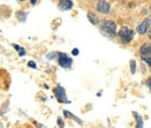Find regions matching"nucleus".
<instances>
[{
  "label": "nucleus",
  "instance_id": "obj_1",
  "mask_svg": "<svg viewBox=\"0 0 151 128\" xmlns=\"http://www.w3.org/2000/svg\"><path fill=\"white\" fill-rule=\"evenodd\" d=\"M100 30H101L102 34H104L105 36L113 38L117 33L116 23L112 20H105L100 25Z\"/></svg>",
  "mask_w": 151,
  "mask_h": 128
},
{
  "label": "nucleus",
  "instance_id": "obj_2",
  "mask_svg": "<svg viewBox=\"0 0 151 128\" xmlns=\"http://www.w3.org/2000/svg\"><path fill=\"white\" fill-rule=\"evenodd\" d=\"M119 35H120L121 40H122L124 43H127L129 41L132 40L133 36H134V31L129 29L128 27H122L120 33H119Z\"/></svg>",
  "mask_w": 151,
  "mask_h": 128
},
{
  "label": "nucleus",
  "instance_id": "obj_3",
  "mask_svg": "<svg viewBox=\"0 0 151 128\" xmlns=\"http://www.w3.org/2000/svg\"><path fill=\"white\" fill-rule=\"evenodd\" d=\"M58 64L62 68H70L73 64V60L65 54H60L58 56Z\"/></svg>",
  "mask_w": 151,
  "mask_h": 128
},
{
  "label": "nucleus",
  "instance_id": "obj_4",
  "mask_svg": "<svg viewBox=\"0 0 151 128\" xmlns=\"http://www.w3.org/2000/svg\"><path fill=\"white\" fill-rule=\"evenodd\" d=\"M55 97L58 98V100L62 103H69V100L67 98V95H65V91L63 87L60 86H58L57 89L55 90Z\"/></svg>",
  "mask_w": 151,
  "mask_h": 128
},
{
  "label": "nucleus",
  "instance_id": "obj_5",
  "mask_svg": "<svg viewBox=\"0 0 151 128\" xmlns=\"http://www.w3.org/2000/svg\"><path fill=\"white\" fill-rule=\"evenodd\" d=\"M151 25V16L146 17V18L143 20V22L140 23V25L137 27V31L141 34L145 33L147 31V29L149 28V26Z\"/></svg>",
  "mask_w": 151,
  "mask_h": 128
},
{
  "label": "nucleus",
  "instance_id": "obj_6",
  "mask_svg": "<svg viewBox=\"0 0 151 128\" xmlns=\"http://www.w3.org/2000/svg\"><path fill=\"white\" fill-rule=\"evenodd\" d=\"M97 10L101 13H108L110 11V4L105 0H100L97 4Z\"/></svg>",
  "mask_w": 151,
  "mask_h": 128
},
{
  "label": "nucleus",
  "instance_id": "obj_7",
  "mask_svg": "<svg viewBox=\"0 0 151 128\" xmlns=\"http://www.w3.org/2000/svg\"><path fill=\"white\" fill-rule=\"evenodd\" d=\"M58 7L62 11L70 10L73 7V1L72 0H60V3L58 4Z\"/></svg>",
  "mask_w": 151,
  "mask_h": 128
},
{
  "label": "nucleus",
  "instance_id": "obj_8",
  "mask_svg": "<svg viewBox=\"0 0 151 128\" xmlns=\"http://www.w3.org/2000/svg\"><path fill=\"white\" fill-rule=\"evenodd\" d=\"M140 53L142 56H151V43H146L142 46Z\"/></svg>",
  "mask_w": 151,
  "mask_h": 128
},
{
  "label": "nucleus",
  "instance_id": "obj_9",
  "mask_svg": "<svg viewBox=\"0 0 151 128\" xmlns=\"http://www.w3.org/2000/svg\"><path fill=\"white\" fill-rule=\"evenodd\" d=\"M88 18H89V20L91 21L92 24H97L98 23V17L95 13H92V12H90L89 14H88Z\"/></svg>",
  "mask_w": 151,
  "mask_h": 128
},
{
  "label": "nucleus",
  "instance_id": "obj_10",
  "mask_svg": "<svg viewBox=\"0 0 151 128\" xmlns=\"http://www.w3.org/2000/svg\"><path fill=\"white\" fill-rule=\"evenodd\" d=\"M16 17H17V19L19 21H25L26 14L22 11H18L17 13H16Z\"/></svg>",
  "mask_w": 151,
  "mask_h": 128
},
{
  "label": "nucleus",
  "instance_id": "obj_11",
  "mask_svg": "<svg viewBox=\"0 0 151 128\" xmlns=\"http://www.w3.org/2000/svg\"><path fill=\"white\" fill-rule=\"evenodd\" d=\"M64 113H65V117H70V118H73V119H74V120H76V121H77L78 123H82V122H81V120H80L79 118H77V117L75 116V115H73V114H72V113H70V112L67 111V110H65V111H64Z\"/></svg>",
  "mask_w": 151,
  "mask_h": 128
},
{
  "label": "nucleus",
  "instance_id": "obj_12",
  "mask_svg": "<svg viewBox=\"0 0 151 128\" xmlns=\"http://www.w3.org/2000/svg\"><path fill=\"white\" fill-rule=\"evenodd\" d=\"M134 116L137 118V127H143V120H142V118H141V116H139L138 113H136V112H134Z\"/></svg>",
  "mask_w": 151,
  "mask_h": 128
},
{
  "label": "nucleus",
  "instance_id": "obj_13",
  "mask_svg": "<svg viewBox=\"0 0 151 128\" xmlns=\"http://www.w3.org/2000/svg\"><path fill=\"white\" fill-rule=\"evenodd\" d=\"M130 68H131V73L135 74V71H136V61H134V60L130 61Z\"/></svg>",
  "mask_w": 151,
  "mask_h": 128
},
{
  "label": "nucleus",
  "instance_id": "obj_14",
  "mask_svg": "<svg viewBox=\"0 0 151 128\" xmlns=\"http://www.w3.org/2000/svg\"><path fill=\"white\" fill-rule=\"evenodd\" d=\"M142 60L146 61L151 66V56H142Z\"/></svg>",
  "mask_w": 151,
  "mask_h": 128
},
{
  "label": "nucleus",
  "instance_id": "obj_15",
  "mask_svg": "<svg viewBox=\"0 0 151 128\" xmlns=\"http://www.w3.org/2000/svg\"><path fill=\"white\" fill-rule=\"evenodd\" d=\"M28 66H29V67H31L32 69H36L35 63V61H28Z\"/></svg>",
  "mask_w": 151,
  "mask_h": 128
},
{
  "label": "nucleus",
  "instance_id": "obj_16",
  "mask_svg": "<svg viewBox=\"0 0 151 128\" xmlns=\"http://www.w3.org/2000/svg\"><path fill=\"white\" fill-rule=\"evenodd\" d=\"M147 86H148V88H149V90L151 91V77L147 80Z\"/></svg>",
  "mask_w": 151,
  "mask_h": 128
},
{
  "label": "nucleus",
  "instance_id": "obj_17",
  "mask_svg": "<svg viewBox=\"0 0 151 128\" xmlns=\"http://www.w3.org/2000/svg\"><path fill=\"white\" fill-rule=\"evenodd\" d=\"M73 55L74 56L79 55V50H78V48H74V51H73Z\"/></svg>",
  "mask_w": 151,
  "mask_h": 128
},
{
  "label": "nucleus",
  "instance_id": "obj_18",
  "mask_svg": "<svg viewBox=\"0 0 151 128\" xmlns=\"http://www.w3.org/2000/svg\"><path fill=\"white\" fill-rule=\"evenodd\" d=\"M147 33H148V36L151 38V25L149 26V28L147 29Z\"/></svg>",
  "mask_w": 151,
  "mask_h": 128
},
{
  "label": "nucleus",
  "instance_id": "obj_19",
  "mask_svg": "<svg viewBox=\"0 0 151 128\" xmlns=\"http://www.w3.org/2000/svg\"><path fill=\"white\" fill-rule=\"evenodd\" d=\"M58 125H60V127H62V126H64V123H62V120H60V118H58Z\"/></svg>",
  "mask_w": 151,
  "mask_h": 128
},
{
  "label": "nucleus",
  "instance_id": "obj_20",
  "mask_svg": "<svg viewBox=\"0 0 151 128\" xmlns=\"http://www.w3.org/2000/svg\"><path fill=\"white\" fill-rule=\"evenodd\" d=\"M30 1H31V4H35L37 0H30Z\"/></svg>",
  "mask_w": 151,
  "mask_h": 128
},
{
  "label": "nucleus",
  "instance_id": "obj_21",
  "mask_svg": "<svg viewBox=\"0 0 151 128\" xmlns=\"http://www.w3.org/2000/svg\"><path fill=\"white\" fill-rule=\"evenodd\" d=\"M19 1H24V0H19Z\"/></svg>",
  "mask_w": 151,
  "mask_h": 128
},
{
  "label": "nucleus",
  "instance_id": "obj_22",
  "mask_svg": "<svg viewBox=\"0 0 151 128\" xmlns=\"http://www.w3.org/2000/svg\"><path fill=\"white\" fill-rule=\"evenodd\" d=\"M150 8H151V7H150Z\"/></svg>",
  "mask_w": 151,
  "mask_h": 128
}]
</instances>
